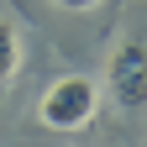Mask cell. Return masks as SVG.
<instances>
[{
	"instance_id": "cell-1",
	"label": "cell",
	"mask_w": 147,
	"mask_h": 147,
	"mask_svg": "<svg viewBox=\"0 0 147 147\" xmlns=\"http://www.w3.org/2000/svg\"><path fill=\"white\" fill-rule=\"evenodd\" d=\"M95 110H100V89H95V79L68 74V79H58V84L42 95L37 116H42V126H53V131H79V126L95 121Z\"/></svg>"
},
{
	"instance_id": "cell-2",
	"label": "cell",
	"mask_w": 147,
	"mask_h": 147,
	"mask_svg": "<svg viewBox=\"0 0 147 147\" xmlns=\"http://www.w3.org/2000/svg\"><path fill=\"white\" fill-rule=\"evenodd\" d=\"M110 95H116L121 110H142L147 105V47L142 37H126V42L110 53Z\"/></svg>"
},
{
	"instance_id": "cell-3",
	"label": "cell",
	"mask_w": 147,
	"mask_h": 147,
	"mask_svg": "<svg viewBox=\"0 0 147 147\" xmlns=\"http://www.w3.org/2000/svg\"><path fill=\"white\" fill-rule=\"evenodd\" d=\"M16 68H21V32L11 21H0V84H5Z\"/></svg>"
},
{
	"instance_id": "cell-4",
	"label": "cell",
	"mask_w": 147,
	"mask_h": 147,
	"mask_svg": "<svg viewBox=\"0 0 147 147\" xmlns=\"http://www.w3.org/2000/svg\"><path fill=\"white\" fill-rule=\"evenodd\" d=\"M58 5H68V11H89V5H100V0H58Z\"/></svg>"
}]
</instances>
